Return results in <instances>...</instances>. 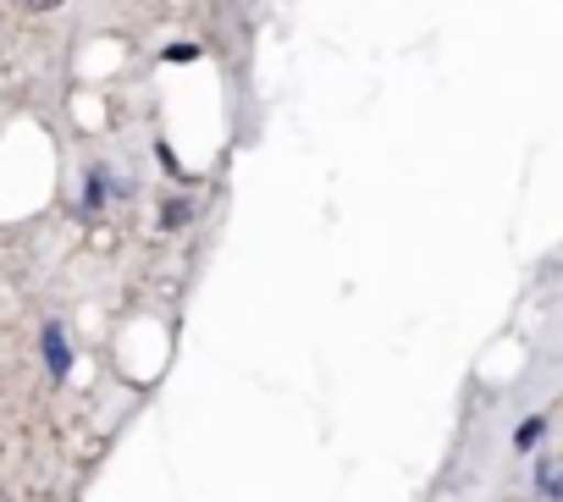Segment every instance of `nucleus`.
<instances>
[{"label": "nucleus", "mask_w": 563, "mask_h": 502, "mask_svg": "<svg viewBox=\"0 0 563 502\" xmlns=\"http://www.w3.org/2000/svg\"><path fill=\"white\" fill-rule=\"evenodd\" d=\"M106 199H111V171H106V166H95V171L84 177V193H78V210H84V215H95V210H100Z\"/></svg>", "instance_id": "f03ea898"}, {"label": "nucleus", "mask_w": 563, "mask_h": 502, "mask_svg": "<svg viewBox=\"0 0 563 502\" xmlns=\"http://www.w3.org/2000/svg\"><path fill=\"white\" fill-rule=\"evenodd\" d=\"M23 7H34V12H51V7H62V0H23Z\"/></svg>", "instance_id": "6e6552de"}, {"label": "nucleus", "mask_w": 563, "mask_h": 502, "mask_svg": "<svg viewBox=\"0 0 563 502\" xmlns=\"http://www.w3.org/2000/svg\"><path fill=\"white\" fill-rule=\"evenodd\" d=\"M40 348H45V370H51V381H67V376H73V348H67L62 321H45V326H40Z\"/></svg>", "instance_id": "f257e3e1"}, {"label": "nucleus", "mask_w": 563, "mask_h": 502, "mask_svg": "<svg viewBox=\"0 0 563 502\" xmlns=\"http://www.w3.org/2000/svg\"><path fill=\"white\" fill-rule=\"evenodd\" d=\"M188 221H194V204H188V199H166V204H161V226H166V232H183Z\"/></svg>", "instance_id": "7ed1b4c3"}, {"label": "nucleus", "mask_w": 563, "mask_h": 502, "mask_svg": "<svg viewBox=\"0 0 563 502\" xmlns=\"http://www.w3.org/2000/svg\"><path fill=\"white\" fill-rule=\"evenodd\" d=\"M536 491H541V497H558V464H552V458L536 464Z\"/></svg>", "instance_id": "39448f33"}, {"label": "nucleus", "mask_w": 563, "mask_h": 502, "mask_svg": "<svg viewBox=\"0 0 563 502\" xmlns=\"http://www.w3.org/2000/svg\"><path fill=\"white\" fill-rule=\"evenodd\" d=\"M166 62L172 67H188V62H199V45L194 40H177V45H166Z\"/></svg>", "instance_id": "423d86ee"}, {"label": "nucleus", "mask_w": 563, "mask_h": 502, "mask_svg": "<svg viewBox=\"0 0 563 502\" xmlns=\"http://www.w3.org/2000/svg\"><path fill=\"white\" fill-rule=\"evenodd\" d=\"M155 160H161V166H166L172 177H183V166H177V155H172V144H166V138L155 144ZM183 182H188V177H183Z\"/></svg>", "instance_id": "0eeeda50"}, {"label": "nucleus", "mask_w": 563, "mask_h": 502, "mask_svg": "<svg viewBox=\"0 0 563 502\" xmlns=\"http://www.w3.org/2000/svg\"><path fill=\"white\" fill-rule=\"evenodd\" d=\"M541 436H547V420H541V414H530V420L514 431V447H519V453H536V442H541Z\"/></svg>", "instance_id": "20e7f679"}]
</instances>
